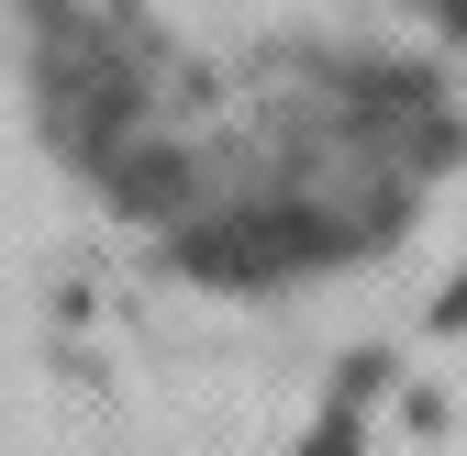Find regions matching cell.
Here are the masks:
<instances>
[{"mask_svg": "<svg viewBox=\"0 0 467 456\" xmlns=\"http://www.w3.org/2000/svg\"><path fill=\"white\" fill-rule=\"evenodd\" d=\"M434 323H467V278H456V290H445V301H434Z\"/></svg>", "mask_w": 467, "mask_h": 456, "instance_id": "cell-3", "label": "cell"}, {"mask_svg": "<svg viewBox=\"0 0 467 456\" xmlns=\"http://www.w3.org/2000/svg\"><path fill=\"white\" fill-rule=\"evenodd\" d=\"M301 256H323V223L312 212H234V223H201V234H190L201 278H278Z\"/></svg>", "mask_w": 467, "mask_h": 456, "instance_id": "cell-1", "label": "cell"}, {"mask_svg": "<svg viewBox=\"0 0 467 456\" xmlns=\"http://www.w3.org/2000/svg\"><path fill=\"white\" fill-rule=\"evenodd\" d=\"M434 12H445V23H456V34H467V0H434Z\"/></svg>", "mask_w": 467, "mask_h": 456, "instance_id": "cell-4", "label": "cell"}, {"mask_svg": "<svg viewBox=\"0 0 467 456\" xmlns=\"http://www.w3.org/2000/svg\"><path fill=\"white\" fill-rule=\"evenodd\" d=\"M301 456H357V423H312V445Z\"/></svg>", "mask_w": 467, "mask_h": 456, "instance_id": "cell-2", "label": "cell"}]
</instances>
